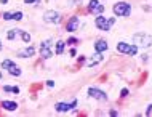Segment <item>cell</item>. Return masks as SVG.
<instances>
[{"label": "cell", "mask_w": 152, "mask_h": 117, "mask_svg": "<svg viewBox=\"0 0 152 117\" xmlns=\"http://www.w3.org/2000/svg\"><path fill=\"white\" fill-rule=\"evenodd\" d=\"M3 91L5 93H19V87H11V85H5L3 87Z\"/></svg>", "instance_id": "obj_18"}, {"label": "cell", "mask_w": 152, "mask_h": 117, "mask_svg": "<svg viewBox=\"0 0 152 117\" xmlns=\"http://www.w3.org/2000/svg\"><path fill=\"white\" fill-rule=\"evenodd\" d=\"M133 42L138 45H141L142 48H149L152 45V37L149 34H141V32H139V34L133 35Z\"/></svg>", "instance_id": "obj_5"}, {"label": "cell", "mask_w": 152, "mask_h": 117, "mask_svg": "<svg viewBox=\"0 0 152 117\" xmlns=\"http://www.w3.org/2000/svg\"><path fill=\"white\" fill-rule=\"evenodd\" d=\"M66 43H69V45H77V43H79V40H77L75 37H71V39L66 40Z\"/></svg>", "instance_id": "obj_22"}, {"label": "cell", "mask_w": 152, "mask_h": 117, "mask_svg": "<svg viewBox=\"0 0 152 117\" xmlns=\"http://www.w3.org/2000/svg\"><path fill=\"white\" fill-rule=\"evenodd\" d=\"M77 104H79L77 99H74V101H71V103H56L55 109H56V112H69V111L75 109Z\"/></svg>", "instance_id": "obj_7"}, {"label": "cell", "mask_w": 152, "mask_h": 117, "mask_svg": "<svg viewBox=\"0 0 152 117\" xmlns=\"http://www.w3.org/2000/svg\"><path fill=\"white\" fill-rule=\"evenodd\" d=\"M130 95V91H128V88H122V91H120V96L122 98H126Z\"/></svg>", "instance_id": "obj_23"}, {"label": "cell", "mask_w": 152, "mask_h": 117, "mask_svg": "<svg viewBox=\"0 0 152 117\" xmlns=\"http://www.w3.org/2000/svg\"><path fill=\"white\" fill-rule=\"evenodd\" d=\"M35 55V48L34 47H27V48H23V50H19L18 52V56L19 58H31V56H34Z\"/></svg>", "instance_id": "obj_13"}, {"label": "cell", "mask_w": 152, "mask_h": 117, "mask_svg": "<svg viewBox=\"0 0 152 117\" xmlns=\"http://www.w3.org/2000/svg\"><path fill=\"white\" fill-rule=\"evenodd\" d=\"M64 48H66V42L64 40H59V42H56V55H63L64 53Z\"/></svg>", "instance_id": "obj_16"}, {"label": "cell", "mask_w": 152, "mask_h": 117, "mask_svg": "<svg viewBox=\"0 0 152 117\" xmlns=\"http://www.w3.org/2000/svg\"><path fill=\"white\" fill-rule=\"evenodd\" d=\"M88 95L91 98L98 99V101H107V95H106L102 90L96 88V87H90V88H88Z\"/></svg>", "instance_id": "obj_9"}, {"label": "cell", "mask_w": 152, "mask_h": 117, "mask_svg": "<svg viewBox=\"0 0 152 117\" xmlns=\"http://www.w3.org/2000/svg\"><path fill=\"white\" fill-rule=\"evenodd\" d=\"M47 87H48V88H53V87H55V82H53V80H48V82H47Z\"/></svg>", "instance_id": "obj_25"}, {"label": "cell", "mask_w": 152, "mask_h": 117, "mask_svg": "<svg viewBox=\"0 0 152 117\" xmlns=\"http://www.w3.org/2000/svg\"><path fill=\"white\" fill-rule=\"evenodd\" d=\"M79 24H80V21L77 16H71L67 21V24H66V31L67 32H75L77 31V27H79Z\"/></svg>", "instance_id": "obj_11"}, {"label": "cell", "mask_w": 152, "mask_h": 117, "mask_svg": "<svg viewBox=\"0 0 152 117\" xmlns=\"http://www.w3.org/2000/svg\"><path fill=\"white\" fill-rule=\"evenodd\" d=\"M151 114H152V104H149L146 109V116H151Z\"/></svg>", "instance_id": "obj_24"}, {"label": "cell", "mask_w": 152, "mask_h": 117, "mask_svg": "<svg viewBox=\"0 0 152 117\" xmlns=\"http://www.w3.org/2000/svg\"><path fill=\"white\" fill-rule=\"evenodd\" d=\"M23 19V13L21 11H15L13 13V21H21Z\"/></svg>", "instance_id": "obj_21"}, {"label": "cell", "mask_w": 152, "mask_h": 117, "mask_svg": "<svg viewBox=\"0 0 152 117\" xmlns=\"http://www.w3.org/2000/svg\"><path fill=\"white\" fill-rule=\"evenodd\" d=\"M0 3H3V5H5V3H8V0H0Z\"/></svg>", "instance_id": "obj_27"}, {"label": "cell", "mask_w": 152, "mask_h": 117, "mask_svg": "<svg viewBox=\"0 0 152 117\" xmlns=\"http://www.w3.org/2000/svg\"><path fill=\"white\" fill-rule=\"evenodd\" d=\"M18 34L21 35V39H23L24 43H29V42H31V34H29V32H26V31H21V29H18Z\"/></svg>", "instance_id": "obj_17"}, {"label": "cell", "mask_w": 152, "mask_h": 117, "mask_svg": "<svg viewBox=\"0 0 152 117\" xmlns=\"http://www.w3.org/2000/svg\"><path fill=\"white\" fill-rule=\"evenodd\" d=\"M43 21L47 24H59L61 23V15L55 10H47L43 13Z\"/></svg>", "instance_id": "obj_6"}, {"label": "cell", "mask_w": 152, "mask_h": 117, "mask_svg": "<svg viewBox=\"0 0 152 117\" xmlns=\"http://www.w3.org/2000/svg\"><path fill=\"white\" fill-rule=\"evenodd\" d=\"M2 18L5 21H11L13 19V13H11V11H5V13H2Z\"/></svg>", "instance_id": "obj_20"}, {"label": "cell", "mask_w": 152, "mask_h": 117, "mask_svg": "<svg viewBox=\"0 0 152 117\" xmlns=\"http://www.w3.org/2000/svg\"><path fill=\"white\" fill-rule=\"evenodd\" d=\"M0 107H3L5 111H16L18 109V104H16L15 101H8V99H5V101L0 103Z\"/></svg>", "instance_id": "obj_15"}, {"label": "cell", "mask_w": 152, "mask_h": 117, "mask_svg": "<svg viewBox=\"0 0 152 117\" xmlns=\"http://www.w3.org/2000/svg\"><path fill=\"white\" fill-rule=\"evenodd\" d=\"M115 24V18H106L102 15H98V18H94V26H96L99 31L107 32L110 31V27Z\"/></svg>", "instance_id": "obj_1"}, {"label": "cell", "mask_w": 152, "mask_h": 117, "mask_svg": "<svg viewBox=\"0 0 152 117\" xmlns=\"http://www.w3.org/2000/svg\"><path fill=\"white\" fill-rule=\"evenodd\" d=\"M107 48H109V45H107V42H106L104 39H98L96 42H94V52L104 53Z\"/></svg>", "instance_id": "obj_12"}, {"label": "cell", "mask_w": 152, "mask_h": 117, "mask_svg": "<svg viewBox=\"0 0 152 117\" xmlns=\"http://www.w3.org/2000/svg\"><path fill=\"white\" fill-rule=\"evenodd\" d=\"M16 35H18V29H10V31L7 32V39L8 40H15Z\"/></svg>", "instance_id": "obj_19"}, {"label": "cell", "mask_w": 152, "mask_h": 117, "mask_svg": "<svg viewBox=\"0 0 152 117\" xmlns=\"http://www.w3.org/2000/svg\"><path fill=\"white\" fill-rule=\"evenodd\" d=\"M104 60V56H102V53H94V55L91 56V60L88 61V68H93V66H96V64H99V63Z\"/></svg>", "instance_id": "obj_14"}, {"label": "cell", "mask_w": 152, "mask_h": 117, "mask_svg": "<svg viewBox=\"0 0 152 117\" xmlns=\"http://www.w3.org/2000/svg\"><path fill=\"white\" fill-rule=\"evenodd\" d=\"M2 69H7L8 74H11V76H15V77H19V76H21V72H23L21 68H19L15 61H11V60H3L2 61Z\"/></svg>", "instance_id": "obj_4"}, {"label": "cell", "mask_w": 152, "mask_h": 117, "mask_svg": "<svg viewBox=\"0 0 152 117\" xmlns=\"http://www.w3.org/2000/svg\"><path fill=\"white\" fill-rule=\"evenodd\" d=\"M2 48H3V47H2V42H0V50H2Z\"/></svg>", "instance_id": "obj_28"}, {"label": "cell", "mask_w": 152, "mask_h": 117, "mask_svg": "<svg viewBox=\"0 0 152 117\" xmlns=\"http://www.w3.org/2000/svg\"><path fill=\"white\" fill-rule=\"evenodd\" d=\"M112 11L115 16H130L131 13V5L128 2H118L112 7Z\"/></svg>", "instance_id": "obj_3"}, {"label": "cell", "mask_w": 152, "mask_h": 117, "mask_svg": "<svg viewBox=\"0 0 152 117\" xmlns=\"http://www.w3.org/2000/svg\"><path fill=\"white\" fill-rule=\"evenodd\" d=\"M0 80H2V72H0Z\"/></svg>", "instance_id": "obj_29"}, {"label": "cell", "mask_w": 152, "mask_h": 117, "mask_svg": "<svg viewBox=\"0 0 152 117\" xmlns=\"http://www.w3.org/2000/svg\"><path fill=\"white\" fill-rule=\"evenodd\" d=\"M117 52L123 53V55H128V56H136L138 55V45L126 43V42H118L117 43Z\"/></svg>", "instance_id": "obj_2"}, {"label": "cell", "mask_w": 152, "mask_h": 117, "mask_svg": "<svg viewBox=\"0 0 152 117\" xmlns=\"http://www.w3.org/2000/svg\"><path fill=\"white\" fill-rule=\"evenodd\" d=\"M37 0H24V3H26V5H32V3H35Z\"/></svg>", "instance_id": "obj_26"}, {"label": "cell", "mask_w": 152, "mask_h": 117, "mask_svg": "<svg viewBox=\"0 0 152 117\" xmlns=\"http://www.w3.org/2000/svg\"><path fill=\"white\" fill-rule=\"evenodd\" d=\"M40 56L43 60H48V58L53 56V52H51V40H43L42 45H40Z\"/></svg>", "instance_id": "obj_8"}, {"label": "cell", "mask_w": 152, "mask_h": 117, "mask_svg": "<svg viewBox=\"0 0 152 117\" xmlns=\"http://www.w3.org/2000/svg\"><path fill=\"white\" fill-rule=\"evenodd\" d=\"M88 11H90V13H93V15H102V11H104V5H101L99 0H90Z\"/></svg>", "instance_id": "obj_10"}]
</instances>
